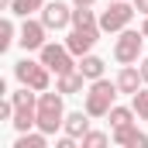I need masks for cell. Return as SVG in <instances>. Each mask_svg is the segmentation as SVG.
<instances>
[{"instance_id":"23","label":"cell","mask_w":148,"mask_h":148,"mask_svg":"<svg viewBox=\"0 0 148 148\" xmlns=\"http://www.w3.org/2000/svg\"><path fill=\"white\" fill-rule=\"evenodd\" d=\"M134 10H138V14H145V17H148V0H134Z\"/></svg>"},{"instance_id":"6","label":"cell","mask_w":148,"mask_h":148,"mask_svg":"<svg viewBox=\"0 0 148 148\" xmlns=\"http://www.w3.org/2000/svg\"><path fill=\"white\" fill-rule=\"evenodd\" d=\"M41 62L55 76H62L73 69V52H69V45H41Z\"/></svg>"},{"instance_id":"19","label":"cell","mask_w":148,"mask_h":148,"mask_svg":"<svg viewBox=\"0 0 148 148\" xmlns=\"http://www.w3.org/2000/svg\"><path fill=\"white\" fill-rule=\"evenodd\" d=\"M131 107H134V114H138L141 121H148V90H138V93H134Z\"/></svg>"},{"instance_id":"4","label":"cell","mask_w":148,"mask_h":148,"mask_svg":"<svg viewBox=\"0 0 148 148\" xmlns=\"http://www.w3.org/2000/svg\"><path fill=\"white\" fill-rule=\"evenodd\" d=\"M141 41H145V31H121L117 38V45H114V59L121 62V66H131V62H138V55H141Z\"/></svg>"},{"instance_id":"2","label":"cell","mask_w":148,"mask_h":148,"mask_svg":"<svg viewBox=\"0 0 148 148\" xmlns=\"http://www.w3.org/2000/svg\"><path fill=\"white\" fill-rule=\"evenodd\" d=\"M66 124V110H62V93H41L38 97V127L45 134H55Z\"/></svg>"},{"instance_id":"11","label":"cell","mask_w":148,"mask_h":148,"mask_svg":"<svg viewBox=\"0 0 148 148\" xmlns=\"http://www.w3.org/2000/svg\"><path fill=\"white\" fill-rule=\"evenodd\" d=\"M141 83H145V79H141V69H134V66H124V69L117 73V90H121V93H131V97H134V93L141 90Z\"/></svg>"},{"instance_id":"14","label":"cell","mask_w":148,"mask_h":148,"mask_svg":"<svg viewBox=\"0 0 148 148\" xmlns=\"http://www.w3.org/2000/svg\"><path fill=\"white\" fill-rule=\"evenodd\" d=\"M79 73L86 76V79H100L103 76V59H97V55H83V62H79Z\"/></svg>"},{"instance_id":"26","label":"cell","mask_w":148,"mask_h":148,"mask_svg":"<svg viewBox=\"0 0 148 148\" xmlns=\"http://www.w3.org/2000/svg\"><path fill=\"white\" fill-rule=\"evenodd\" d=\"M141 31H145V38H148V17H145V24H141Z\"/></svg>"},{"instance_id":"5","label":"cell","mask_w":148,"mask_h":148,"mask_svg":"<svg viewBox=\"0 0 148 148\" xmlns=\"http://www.w3.org/2000/svg\"><path fill=\"white\" fill-rule=\"evenodd\" d=\"M131 17H134V7L127 0H114L110 7L100 14V31H124L131 24Z\"/></svg>"},{"instance_id":"10","label":"cell","mask_w":148,"mask_h":148,"mask_svg":"<svg viewBox=\"0 0 148 148\" xmlns=\"http://www.w3.org/2000/svg\"><path fill=\"white\" fill-rule=\"evenodd\" d=\"M114 141H117V145H124V148H145V145H148V138L134 127V124L114 127Z\"/></svg>"},{"instance_id":"12","label":"cell","mask_w":148,"mask_h":148,"mask_svg":"<svg viewBox=\"0 0 148 148\" xmlns=\"http://www.w3.org/2000/svg\"><path fill=\"white\" fill-rule=\"evenodd\" d=\"M62 127H66V134H73V138H83V134L90 131V114H83V110H76V114H69Z\"/></svg>"},{"instance_id":"7","label":"cell","mask_w":148,"mask_h":148,"mask_svg":"<svg viewBox=\"0 0 148 148\" xmlns=\"http://www.w3.org/2000/svg\"><path fill=\"white\" fill-rule=\"evenodd\" d=\"M97 38H100V24H83V28H73V31H69L66 45H69L73 55H86V52L97 45Z\"/></svg>"},{"instance_id":"16","label":"cell","mask_w":148,"mask_h":148,"mask_svg":"<svg viewBox=\"0 0 148 148\" xmlns=\"http://www.w3.org/2000/svg\"><path fill=\"white\" fill-rule=\"evenodd\" d=\"M41 7H45V0H14V3H10V10H14L17 17H31Z\"/></svg>"},{"instance_id":"13","label":"cell","mask_w":148,"mask_h":148,"mask_svg":"<svg viewBox=\"0 0 148 148\" xmlns=\"http://www.w3.org/2000/svg\"><path fill=\"white\" fill-rule=\"evenodd\" d=\"M83 79H86V76L79 73V69L62 73V76H59V93H79V90H83Z\"/></svg>"},{"instance_id":"18","label":"cell","mask_w":148,"mask_h":148,"mask_svg":"<svg viewBox=\"0 0 148 148\" xmlns=\"http://www.w3.org/2000/svg\"><path fill=\"white\" fill-rule=\"evenodd\" d=\"M83 24H100V21L93 17L90 7H76V10H73V28H83Z\"/></svg>"},{"instance_id":"9","label":"cell","mask_w":148,"mask_h":148,"mask_svg":"<svg viewBox=\"0 0 148 148\" xmlns=\"http://www.w3.org/2000/svg\"><path fill=\"white\" fill-rule=\"evenodd\" d=\"M45 31H48V28H45V21H28V17H24V28H21V38H17V41H21V48H24V52H41V45H45Z\"/></svg>"},{"instance_id":"15","label":"cell","mask_w":148,"mask_h":148,"mask_svg":"<svg viewBox=\"0 0 148 148\" xmlns=\"http://www.w3.org/2000/svg\"><path fill=\"white\" fill-rule=\"evenodd\" d=\"M45 145H48V141H45V131L38 127L35 134H31V131H21V138H17L14 148H45Z\"/></svg>"},{"instance_id":"22","label":"cell","mask_w":148,"mask_h":148,"mask_svg":"<svg viewBox=\"0 0 148 148\" xmlns=\"http://www.w3.org/2000/svg\"><path fill=\"white\" fill-rule=\"evenodd\" d=\"M100 145H107V134L103 131H86L83 134V148H100Z\"/></svg>"},{"instance_id":"24","label":"cell","mask_w":148,"mask_h":148,"mask_svg":"<svg viewBox=\"0 0 148 148\" xmlns=\"http://www.w3.org/2000/svg\"><path fill=\"white\" fill-rule=\"evenodd\" d=\"M141 79H145V83H148V55H145V59H141Z\"/></svg>"},{"instance_id":"17","label":"cell","mask_w":148,"mask_h":148,"mask_svg":"<svg viewBox=\"0 0 148 148\" xmlns=\"http://www.w3.org/2000/svg\"><path fill=\"white\" fill-rule=\"evenodd\" d=\"M107 117H110L114 127H124V124H131V121H134V107H131V110H127V107H110Z\"/></svg>"},{"instance_id":"20","label":"cell","mask_w":148,"mask_h":148,"mask_svg":"<svg viewBox=\"0 0 148 148\" xmlns=\"http://www.w3.org/2000/svg\"><path fill=\"white\" fill-rule=\"evenodd\" d=\"M28 90H31V86H24V90H17V93H14V97H10V100H14V107H38L35 103V93H28Z\"/></svg>"},{"instance_id":"8","label":"cell","mask_w":148,"mask_h":148,"mask_svg":"<svg viewBox=\"0 0 148 148\" xmlns=\"http://www.w3.org/2000/svg\"><path fill=\"white\" fill-rule=\"evenodd\" d=\"M41 21H45V28H48V31H59V28L73 24V10H69L66 3L52 0V3H45V7H41Z\"/></svg>"},{"instance_id":"27","label":"cell","mask_w":148,"mask_h":148,"mask_svg":"<svg viewBox=\"0 0 148 148\" xmlns=\"http://www.w3.org/2000/svg\"><path fill=\"white\" fill-rule=\"evenodd\" d=\"M10 3H14V0H0V7H10Z\"/></svg>"},{"instance_id":"1","label":"cell","mask_w":148,"mask_h":148,"mask_svg":"<svg viewBox=\"0 0 148 148\" xmlns=\"http://www.w3.org/2000/svg\"><path fill=\"white\" fill-rule=\"evenodd\" d=\"M121 90H117V79H93V86L86 90V114L90 117H107L110 114V107H114V97H117Z\"/></svg>"},{"instance_id":"25","label":"cell","mask_w":148,"mask_h":148,"mask_svg":"<svg viewBox=\"0 0 148 148\" xmlns=\"http://www.w3.org/2000/svg\"><path fill=\"white\" fill-rule=\"evenodd\" d=\"M76 7H93V3H97V0H73Z\"/></svg>"},{"instance_id":"3","label":"cell","mask_w":148,"mask_h":148,"mask_svg":"<svg viewBox=\"0 0 148 148\" xmlns=\"http://www.w3.org/2000/svg\"><path fill=\"white\" fill-rule=\"evenodd\" d=\"M48 66L45 62H31V59H21L17 66H14V76L21 79V86H31V90H38V93H45L48 90Z\"/></svg>"},{"instance_id":"21","label":"cell","mask_w":148,"mask_h":148,"mask_svg":"<svg viewBox=\"0 0 148 148\" xmlns=\"http://www.w3.org/2000/svg\"><path fill=\"white\" fill-rule=\"evenodd\" d=\"M14 45V24L10 21H0V52H7Z\"/></svg>"}]
</instances>
